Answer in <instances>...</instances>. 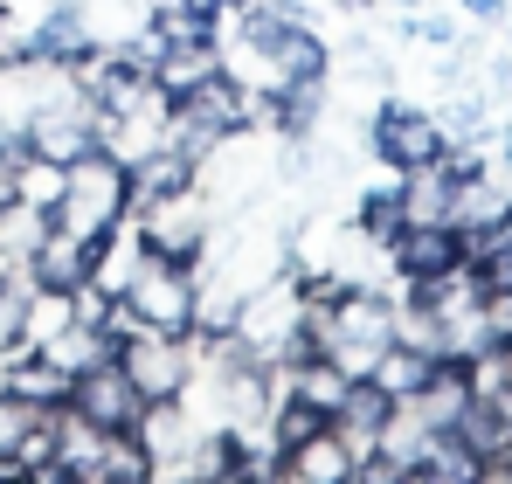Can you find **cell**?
<instances>
[{"mask_svg": "<svg viewBox=\"0 0 512 484\" xmlns=\"http://www.w3.org/2000/svg\"><path fill=\"white\" fill-rule=\"evenodd\" d=\"M132 305V319L146 332H173V339H194V263L180 256H146L139 277L118 291Z\"/></svg>", "mask_w": 512, "mask_h": 484, "instance_id": "obj_2", "label": "cell"}, {"mask_svg": "<svg viewBox=\"0 0 512 484\" xmlns=\"http://www.w3.org/2000/svg\"><path fill=\"white\" fill-rule=\"evenodd\" d=\"M443 125H436V111L423 104H402V97H381L374 104V118H367V153L388 166V173H416V166L443 160Z\"/></svg>", "mask_w": 512, "mask_h": 484, "instance_id": "obj_3", "label": "cell"}, {"mask_svg": "<svg viewBox=\"0 0 512 484\" xmlns=\"http://www.w3.org/2000/svg\"><path fill=\"white\" fill-rule=\"evenodd\" d=\"M201 180V166L187 160L180 146H153L146 160H132V208H146V201H167L180 187H194Z\"/></svg>", "mask_w": 512, "mask_h": 484, "instance_id": "obj_14", "label": "cell"}, {"mask_svg": "<svg viewBox=\"0 0 512 484\" xmlns=\"http://www.w3.org/2000/svg\"><path fill=\"white\" fill-rule=\"evenodd\" d=\"M450 436H457V443H464V450L478 457V471H485V464H492V457L506 450V422H499V408L485 402V395H471V402L450 415Z\"/></svg>", "mask_w": 512, "mask_h": 484, "instance_id": "obj_18", "label": "cell"}, {"mask_svg": "<svg viewBox=\"0 0 512 484\" xmlns=\"http://www.w3.org/2000/svg\"><path fill=\"white\" fill-rule=\"evenodd\" d=\"M0 395H7V353H0Z\"/></svg>", "mask_w": 512, "mask_h": 484, "instance_id": "obj_24", "label": "cell"}, {"mask_svg": "<svg viewBox=\"0 0 512 484\" xmlns=\"http://www.w3.org/2000/svg\"><path fill=\"white\" fill-rule=\"evenodd\" d=\"M7 395L49 415V408L70 402V367H63V360H49L42 346H21V353H7Z\"/></svg>", "mask_w": 512, "mask_h": 484, "instance_id": "obj_10", "label": "cell"}, {"mask_svg": "<svg viewBox=\"0 0 512 484\" xmlns=\"http://www.w3.org/2000/svg\"><path fill=\"white\" fill-rule=\"evenodd\" d=\"M125 215H132V166L118 160V153L90 146V153H77V160L63 166V194L49 208L56 229H70L77 242H97L104 229H118Z\"/></svg>", "mask_w": 512, "mask_h": 484, "instance_id": "obj_1", "label": "cell"}, {"mask_svg": "<svg viewBox=\"0 0 512 484\" xmlns=\"http://www.w3.org/2000/svg\"><path fill=\"white\" fill-rule=\"evenodd\" d=\"M97 484H146L153 478V457L132 429H97Z\"/></svg>", "mask_w": 512, "mask_h": 484, "instance_id": "obj_17", "label": "cell"}, {"mask_svg": "<svg viewBox=\"0 0 512 484\" xmlns=\"http://www.w3.org/2000/svg\"><path fill=\"white\" fill-rule=\"evenodd\" d=\"M125 374H132V388L146 395V402H173L180 388H187V374H194V339H173V332H125L118 339V353H111Z\"/></svg>", "mask_w": 512, "mask_h": 484, "instance_id": "obj_5", "label": "cell"}, {"mask_svg": "<svg viewBox=\"0 0 512 484\" xmlns=\"http://www.w3.org/2000/svg\"><path fill=\"white\" fill-rule=\"evenodd\" d=\"M70 415H84L90 429H132L139 422V408H146V395L132 388V374L118 367V360H90V367H77L70 374Z\"/></svg>", "mask_w": 512, "mask_h": 484, "instance_id": "obj_6", "label": "cell"}, {"mask_svg": "<svg viewBox=\"0 0 512 484\" xmlns=\"http://www.w3.org/2000/svg\"><path fill=\"white\" fill-rule=\"evenodd\" d=\"M222 70V35H180L160 49V63H153V83L167 90V97H187L201 77H215Z\"/></svg>", "mask_w": 512, "mask_h": 484, "instance_id": "obj_12", "label": "cell"}, {"mask_svg": "<svg viewBox=\"0 0 512 484\" xmlns=\"http://www.w3.org/2000/svg\"><path fill=\"white\" fill-rule=\"evenodd\" d=\"M0 56H7V21H0Z\"/></svg>", "mask_w": 512, "mask_h": 484, "instance_id": "obj_25", "label": "cell"}, {"mask_svg": "<svg viewBox=\"0 0 512 484\" xmlns=\"http://www.w3.org/2000/svg\"><path fill=\"white\" fill-rule=\"evenodd\" d=\"M28 153H42V160L70 166L77 153L97 146V104H90L84 90H70V97H56V104H42V111H28Z\"/></svg>", "mask_w": 512, "mask_h": 484, "instance_id": "obj_7", "label": "cell"}, {"mask_svg": "<svg viewBox=\"0 0 512 484\" xmlns=\"http://www.w3.org/2000/svg\"><path fill=\"white\" fill-rule=\"evenodd\" d=\"M457 7H464L471 21H485V28H499V21H512V14H506V0H457Z\"/></svg>", "mask_w": 512, "mask_h": 484, "instance_id": "obj_21", "label": "cell"}, {"mask_svg": "<svg viewBox=\"0 0 512 484\" xmlns=\"http://www.w3.org/2000/svg\"><path fill=\"white\" fill-rule=\"evenodd\" d=\"M21 270H28V284H35V291H77V284L90 277V242H77L70 229H56V222H49V236L35 242V256H28Z\"/></svg>", "mask_w": 512, "mask_h": 484, "instance_id": "obj_11", "label": "cell"}, {"mask_svg": "<svg viewBox=\"0 0 512 484\" xmlns=\"http://www.w3.org/2000/svg\"><path fill=\"white\" fill-rule=\"evenodd\" d=\"M340 7H360V0H340Z\"/></svg>", "mask_w": 512, "mask_h": 484, "instance_id": "obj_27", "label": "cell"}, {"mask_svg": "<svg viewBox=\"0 0 512 484\" xmlns=\"http://www.w3.org/2000/svg\"><path fill=\"white\" fill-rule=\"evenodd\" d=\"M132 222H139V236H146L153 256H180V263H194L201 242L215 236V201H208L201 180H194V187H180V194H167V201L132 208Z\"/></svg>", "mask_w": 512, "mask_h": 484, "instance_id": "obj_4", "label": "cell"}, {"mask_svg": "<svg viewBox=\"0 0 512 484\" xmlns=\"http://www.w3.org/2000/svg\"><path fill=\"white\" fill-rule=\"evenodd\" d=\"M402 7H423V0H402Z\"/></svg>", "mask_w": 512, "mask_h": 484, "instance_id": "obj_26", "label": "cell"}, {"mask_svg": "<svg viewBox=\"0 0 512 484\" xmlns=\"http://www.w3.org/2000/svg\"><path fill=\"white\" fill-rule=\"evenodd\" d=\"M485 402L499 408V422H506V436H512V374L499 381V388H492V395H485Z\"/></svg>", "mask_w": 512, "mask_h": 484, "instance_id": "obj_22", "label": "cell"}, {"mask_svg": "<svg viewBox=\"0 0 512 484\" xmlns=\"http://www.w3.org/2000/svg\"><path fill=\"white\" fill-rule=\"evenodd\" d=\"M56 194H63V166H56V160L28 153V160L14 166V201H28V208H56Z\"/></svg>", "mask_w": 512, "mask_h": 484, "instance_id": "obj_20", "label": "cell"}, {"mask_svg": "<svg viewBox=\"0 0 512 484\" xmlns=\"http://www.w3.org/2000/svg\"><path fill=\"white\" fill-rule=\"evenodd\" d=\"M436 374V353L423 346H409V339H388L381 353H374V367H367V381H381L395 402H409V395H423V381Z\"/></svg>", "mask_w": 512, "mask_h": 484, "instance_id": "obj_15", "label": "cell"}, {"mask_svg": "<svg viewBox=\"0 0 512 484\" xmlns=\"http://www.w3.org/2000/svg\"><path fill=\"white\" fill-rule=\"evenodd\" d=\"M187 7H194V14H215V21H222V14H236L243 0H187Z\"/></svg>", "mask_w": 512, "mask_h": 484, "instance_id": "obj_23", "label": "cell"}, {"mask_svg": "<svg viewBox=\"0 0 512 484\" xmlns=\"http://www.w3.org/2000/svg\"><path fill=\"white\" fill-rule=\"evenodd\" d=\"M395 187H402V215H409V222H450L457 180H450V166H443V160H429V166H416V173H402Z\"/></svg>", "mask_w": 512, "mask_h": 484, "instance_id": "obj_16", "label": "cell"}, {"mask_svg": "<svg viewBox=\"0 0 512 484\" xmlns=\"http://www.w3.org/2000/svg\"><path fill=\"white\" fill-rule=\"evenodd\" d=\"M284 478H291V484H346V478H353V450H346V436L326 422L319 436H305L298 450H284Z\"/></svg>", "mask_w": 512, "mask_h": 484, "instance_id": "obj_13", "label": "cell"}, {"mask_svg": "<svg viewBox=\"0 0 512 484\" xmlns=\"http://www.w3.org/2000/svg\"><path fill=\"white\" fill-rule=\"evenodd\" d=\"M381 256H388V270H395L402 284H423V277H443V270H464V242H457L450 222H402Z\"/></svg>", "mask_w": 512, "mask_h": 484, "instance_id": "obj_8", "label": "cell"}, {"mask_svg": "<svg viewBox=\"0 0 512 484\" xmlns=\"http://www.w3.org/2000/svg\"><path fill=\"white\" fill-rule=\"evenodd\" d=\"M42 236H49V208H28V201H7V208H0V256L28 263Z\"/></svg>", "mask_w": 512, "mask_h": 484, "instance_id": "obj_19", "label": "cell"}, {"mask_svg": "<svg viewBox=\"0 0 512 484\" xmlns=\"http://www.w3.org/2000/svg\"><path fill=\"white\" fill-rule=\"evenodd\" d=\"M388 415H395V395H388L381 381L353 374V381H346V395H340V408H333V429L346 436V450L360 457V450H374V443H381Z\"/></svg>", "mask_w": 512, "mask_h": 484, "instance_id": "obj_9", "label": "cell"}]
</instances>
